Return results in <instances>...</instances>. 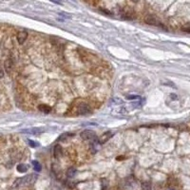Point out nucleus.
I'll return each mask as SVG.
<instances>
[{"mask_svg": "<svg viewBox=\"0 0 190 190\" xmlns=\"http://www.w3.org/2000/svg\"><path fill=\"white\" fill-rule=\"evenodd\" d=\"M37 180V175L36 174H29L25 177L19 178L17 180H15L13 182V187L14 188H20L24 187V186H28L34 184Z\"/></svg>", "mask_w": 190, "mask_h": 190, "instance_id": "obj_1", "label": "nucleus"}, {"mask_svg": "<svg viewBox=\"0 0 190 190\" xmlns=\"http://www.w3.org/2000/svg\"><path fill=\"white\" fill-rule=\"evenodd\" d=\"M81 138L83 140H85V141L93 140V139H96V134H95L92 130L86 129V130H84L83 132H81Z\"/></svg>", "mask_w": 190, "mask_h": 190, "instance_id": "obj_2", "label": "nucleus"}, {"mask_svg": "<svg viewBox=\"0 0 190 190\" xmlns=\"http://www.w3.org/2000/svg\"><path fill=\"white\" fill-rule=\"evenodd\" d=\"M144 22H146V24L151 25V26H160L161 25L160 21L155 16H153V15H147V16L144 18Z\"/></svg>", "mask_w": 190, "mask_h": 190, "instance_id": "obj_3", "label": "nucleus"}, {"mask_svg": "<svg viewBox=\"0 0 190 190\" xmlns=\"http://www.w3.org/2000/svg\"><path fill=\"white\" fill-rule=\"evenodd\" d=\"M27 37H28V32H24V30H23V32H19L17 33V41H18V43L19 44H23L26 41Z\"/></svg>", "mask_w": 190, "mask_h": 190, "instance_id": "obj_4", "label": "nucleus"}, {"mask_svg": "<svg viewBox=\"0 0 190 190\" xmlns=\"http://www.w3.org/2000/svg\"><path fill=\"white\" fill-rule=\"evenodd\" d=\"M89 112V106L86 105V104H81L78 108V114H81V115H84V114H87Z\"/></svg>", "mask_w": 190, "mask_h": 190, "instance_id": "obj_5", "label": "nucleus"}, {"mask_svg": "<svg viewBox=\"0 0 190 190\" xmlns=\"http://www.w3.org/2000/svg\"><path fill=\"white\" fill-rule=\"evenodd\" d=\"M111 136H112V133L110 132V131H108V132H106L105 134H103L100 138H99V143L100 144H105L106 142H108V141L111 138Z\"/></svg>", "mask_w": 190, "mask_h": 190, "instance_id": "obj_6", "label": "nucleus"}, {"mask_svg": "<svg viewBox=\"0 0 190 190\" xmlns=\"http://www.w3.org/2000/svg\"><path fill=\"white\" fill-rule=\"evenodd\" d=\"M4 68H5V70L10 73V72L13 70V60H11V59L6 60L5 63H4Z\"/></svg>", "mask_w": 190, "mask_h": 190, "instance_id": "obj_7", "label": "nucleus"}, {"mask_svg": "<svg viewBox=\"0 0 190 190\" xmlns=\"http://www.w3.org/2000/svg\"><path fill=\"white\" fill-rule=\"evenodd\" d=\"M53 154H54V157L55 158H60L61 156L63 154V149H62V146L60 144H56L54 146V149H53Z\"/></svg>", "mask_w": 190, "mask_h": 190, "instance_id": "obj_8", "label": "nucleus"}, {"mask_svg": "<svg viewBox=\"0 0 190 190\" xmlns=\"http://www.w3.org/2000/svg\"><path fill=\"white\" fill-rule=\"evenodd\" d=\"M16 169H17L18 172L25 173V172H27V170H28V165H25V163H19L16 167Z\"/></svg>", "mask_w": 190, "mask_h": 190, "instance_id": "obj_9", "label": "nucleus"}, {"mask_svg": "<svg viewBox=\"0 0 190 190\" xmlns=\"http://www.w3.org/2000/svg\"><path fill=\"white\" fill-rule=\"evenodd\" d=\"M38 108H39L41 111H43L44 113H49L51 112V106H49L47 105H40L39 106H38Z\"/></svg>", "mask_w": 190, "mask_h": 190, "instance_id": "obj_10", "label": "nucleus"}, {"mask_svg": "<svg viewBox=\"0 0 190 190\" xmlns=\"http://www.w3.org/2000/svg\"><path fill=\"white\" fill-rule=\"evenodd\" d=\"M141 187L143 190H152V186L149 182H144L141 184Z\"/></svg>", "mask_w": 190, "mask_h": 190, "instance_id": "obj_11", "label": "nucleus"}, {"mask_svg": "<svg viewBox=\"0 0 190 190\" xmlns=\"http://www.w3.org/2000/svg\"><path fill=\"white\" fill-rule=\"evenodd\" d=\"M32 166L36 172H40L41 169H42L41 165L39 163V162H37V161H32Z\"/></svg>", "mask_w": 190, "mask_h": 190, "instance_id": "obj_12", "label": "nucleus"}, {"mask_svg": "<svg viewBox=\"0 0 190 190\" xmlns=\"http://www.w3.org/2000/svg\"><path fill=\"white\" fill-rule=\"evenodd\" d=\"M74 134L73 133H64V134H62L60 137H59V140L60 141H65V140H67L68 138H70V137H73Z\"/></svg>", "mask_w": 190, "mask_h": 190, "instance_id": "obj_13", "label": "nucleus"}, {"mask_svg": "<svg viewBox=\"0 0 190 190\" xmlns=\"http://www.w3.org/2000/svg\"><path fill=\"white\" fill-rule=\"evenodd\" d=\"M67 175L68 178H73L75 175H76V169L73 168V167H70V168L68 169V172H67Z\"/></svg>", "mask_w": 190, "mask_h": 190, "instance_id": "obj_14", "label": "nucleus"}, {"mask_svg": "<svg viewBox=\"0 0 190 190\" xmlns=\"http://www.w3.org/2000/svg\"><path fill=\"white\" fill-rule=\"evenodd\" d=\"M42 129L40 128H32V129H28V130H23V132H27V133H30V134H37V133H40Z\"/></svg>", "mask_w": 190, "mask_h": 190, "instance_id": "obj_15", "label": "nucleus"}, {"mask_svg": "<svg viewBox=\"0 0 190 190\" xmlns=\"http://www.w3.org/2000/svg\"><path fill=\"white\" fill-rule=\"evenodd\" d=\"M29 144H30V146H32V147H37L38 146H39V144L34 142V141H32V140H29Z\"/></svg>", "mask_w": 190, "mask_h": 190, "instance_id": "obj_16", "label": "nucleus"}, {"mask_svg": "<svg viewBox=\"0 0 190 190\" xmlns=\"http://www.w3.org/2000/svg\"><path fill=\"white\" fill-rule=\"evenodd\" d=\"M127 98L129 99V100H137V99H139L140 97L137 96V95H128V96H127Z\"/></svg>", "mask_w": 190, "mask_h": 190, "instance_id": "obj_17", "label": "nucleus"}, {"mask_svg": "<svg viewBox=\"0 0 190 190\" xmlns=\"http://www.w3.org/2000/svg\"><path fill=\"white\" fill-rule=\"evenodd\" d=\"M184 32H190V28L188 27V28H186V27H184V28L182 29Z\"/></svg>", "mask_w": 190, "mask_h": 190, "instance_id": "obj_18", "label": "nucleus"}, {"mask_svg": "<svg viewBox=\"0 0 190 190\" xmlns=\"http://www.w3.org/2000/svg\"><path fill=\"white\" fill-rule=\"evenodd\" d=\"M3 76H4V70H2V68L0 67V79H1Z\"/></svg>", "mask_w": 190, "mask_h": 190, "instance_id": "obj_19", "label": "nucleus"}, {"mask_svg": "<svg viewBox=\"0 0 190 190\" xmlns=\"http://www.w3.org/2000/svg\"><path fill=\"white\" fill-rule=\"evenodd\" d=\"M61 15H63V16H65V17H67V18H70L71 16L70 14H68V13H60Z\"/></svg>", "mask_w": 190, "mask_h": 190, "instance_id": "obj_20", "label": "nucleus"}, {"mask_svg": "<svg viewBox=\"0 0 190 190\" xmlns=\"http://www.w3.org/2000/svg\"><path fill=\"white\" fill-rule=\"evenodd\" d=\"M51 1L54 2V3H56V4H61V2L59 1V0H51Z\"/></svg>", "mask_w": 190, "mask_h": 190, "instance_id": "obj_21", "label": "nucleus"}]
</instances>
